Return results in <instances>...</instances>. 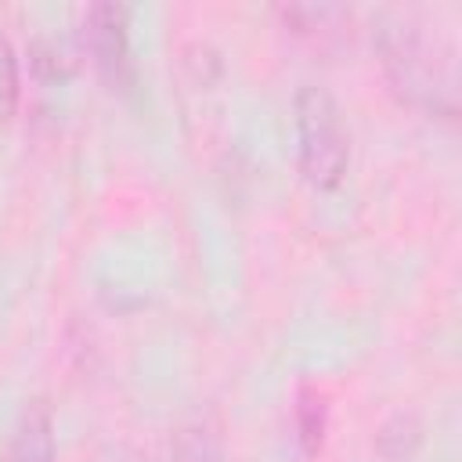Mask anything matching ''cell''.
I'll return each mask as SVG.
<instances>
[{"instance_id": "cell-1", "label": "cell", "mask_w": 462, "mask_h": 462, "mask_svg": "<svg viewBox=\"0 0 462 462\" xmlns=\"http://www.w3.org/2000/svg\"><path fill=\"white\" fill-rule=\"evenodd\" d=\"M375 54L401 101L444 119L458 112L455 47L440 32L408 14H383L375 22Z\"/></svg>"}, {"instance_id": "cell-2", "label": "cell", "mask_w": 462, "mask_h": 462, "mask_svg": "<svg viewBox=\"0 0 462 462\" xmlns=\"http://www.w3.org/2000/svg\"><path fill=\"white\" fill-rule=\"evenodd\" d=\"M296 112V166L307 184L328 191L343 180L350 166V134L339 101L318 87L303 83L292 101Z\"/></svg>"}, {"instance_id": "cell-3", "label": "cell", "mask_w": 462, "mask_h": 462, "mask_svg": "<svg viewBox=\"0 0 462 462\" xmlns=\"http://www.w3.org/2000/svg\"><path fill=\"white\" fill-rule=\"evenodd\" d=\"M79 43L90 54L105 83L123 87L130 79V32L126 11L116 4H90L79 25Z\"/></svg>"}, {"instance_id": "cell-4", "label": "cell", "mask_w": 462, "mask_h": 462, "mask_svg": "<svg viewBox=\"0 0 462 462\" xmlns=\"http://www.w3.org/2000/svg\"><path fill=\"white\" fill-rule=\"evenodd\" d=\"M58 455V437H54V411L43 397L25 401V408L18 411L0 462H54Z\"/></svg>"}, {"instance_id": "cell-5", "label": "cell", "mask_w": 462, "mask_h": 462, "mask_svg": "<svg viewBox=\"0 0 462 462\" xmlns=\"http://www.w3.org/2000/svg\"><path fill=\"white\" fill-rule=\"evenodd\" d=\"M173 462H224V422L213 408H195L184 415L170 437Z\"/></svg>"}, {"instance_id": "cell-6", "label": "cell", "mask_w": 462, "mask_h": 462, "mask_svg": "<svg viewBox=\"0 0 462 462\" xmlns=\"http://www.w3.org/2000/svg\"><path fill=\"white\" fill-rule=\"evenodd\" d=\"M285 18V25L307 40H328V36H343V29H350V11L336 7V4H292L278 11Z\"/></svg>"}, {"instance_id": "cell-7", "label": "cell", "mask_w": 462, "mask_h": 462, "mask_svg": "<svg viewBox=\"0 0 462 462\" xmlns=\"http://www.w3.org/2000/svg\"><path fill=\"white\" fill-rule=\"evenodd\" d=\"M292 415H296V437H300V448H303L307 455H318L321 444H325V426H328V404H325V397H321L318 390L303 386L300 397H296Z\"/></svg>"}, {"instance_id": "cell-8", "label": "cell", "mask_w": 462, "mask_h": 462, "mask_svg": "<svg viewBox=\"0 0 462 462\" xmlns=\"http://www.w3.org/2000/svg\"><path fill=\"white\" fill-rule=\"evenodd\" d=\"M419 440H422V426H419V419H415L411 411H397V415L386 419V422L379 426V433H375V448H379V455H386V458H404V455H411Z\"/></svg>"}, {"instance_id": "cell-9", "label": "cell", "mask_w": 462, "mask_h": 462, "mask_svg": "<svg viewBox=\"0 0 462 462\" xmlns=\"http://www.w3.org/2000/svg\"><path fill=\"white\" fill-rule=\"evenodd\" d=\"M18 58H14V47L11 40L0 32V126L14 116L18 108Z\"/></svg>"}]
</instances>
